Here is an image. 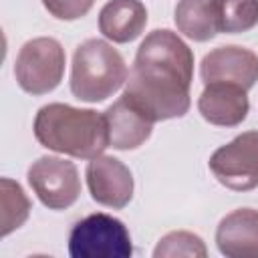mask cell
I'll list each match as a JSON object with an SVG mask.
<instances>
[{"label":"cell","mask_w":258,"mask_h":258,"mask_svg":"<svg viewBox=\"0 0 258 258\" xmlns=\"http://www.w3.org/2000/svg\"><path fill=\"white\" fill-rule=\"evenodd\" d=\"M32 129L42 147L79 159H93L109 147L105 115L93 109L48 103L38 109Z\"/></svg>","instance_id":"7a4b0ae2"},{"label":"cell","mask_w":258,"mask_h":258,"mask_svg":"<svg viewBox=\"0 0 258 258\" xmlns=\"http://www.w3.org/2000/svg\"><path fill=\"white\" fill-rule=\"evenodd\" d=\"M200 77L204 85L232 83L248 91L258 83V54L236 44L218 46L202 58Z\"/></svg>","instance_id":"9c48e42d"},{"label":"cell","mask_w":258,"mask_h":258,"mask_svg":"<svg viewBox=\"0 0 258 258\" xmlns=\"http://www.w3.org/2000/svg\"><path fill=\"white\" fill-rule=\"evenodd\" d=\"M103 115L109 129V145L115 149H137L151 137L153 123L141 115L125 95H121Z\"/></svg>","instance_id":"7c38bea8"},{"label":"cell","mask_w":258,"mask_h":258,"mask_svg":"<svg viewBox=\"0 0 258 258\" xmlns=\"http://www.w3.org/2000/svg\"><path fill=\"white\" fill-rule=\"evenodd\" d=\"M218 30L238 34L258 24V0H214Z\"/></svg>","instance_id":"2e32d148"},{"label":"cell","mask_w":258,"mask_h":258,"mask_svg":"<svg viewBox=\"0 0 258 258\" xmlns=\"http://www.w3.org/2000/svg\"><path fill=\"white\" fill-rule=\"evenodd\" d=\"M194 52L171 30L149 32L137 48L125 97L151 123L183 117L189 111Z\"/></svg>","instance_id":"6da1fadb"},{"label":"cell","mask_w":258,"mask_h":258,"mask_svg":"<svg viewBox=\"0 0 258 258\" xmlns=\"http://www.w3.org/2000/svg\"><path fill=\"white\" fill-rule=\"evenodd\" d=\"M216 246L228 258H258V210L238 208L216 228Z\"/></svg>","instance_id":"8fae6325"},{"label":"cell","mask_w":258,"mask_h":258,"mask_svg":"<svg viewBox=\"0 0 258 258\" xmlns=\"http://www.w3.org/2000/svg\"><path fill=\"white\" fill-rule=\"evenodd\" d=\"M155 258H175V256H187V258H206L208 256V248L204 244V240L194 234V232H185V230H175L165 234L155 250H153Z\"/></svg>","instance_id":"e0dca14e"},{"label":"cell","mask_w":258,"mask_h":258,"mask_svg":"<svg viewBox=\"0 0 258 258\" xmlns=\"http://www.w3.org/2000/svg\"><path fill=\"white\" fill-rule=\"evenodd\" d=\"M28 183L48 210L71 208L81 194L77 165L56 155H42L28 167Z\"/></svg>","instance_id":"52a82bcc"},{"label":"cell","mask_w":258,"mask_h":258,"mask_svg":"<svg viewBox=\"0 0 258 258\" xmlns=\"http://www.w3.org/2000/svg\"><path fill=\"white\" fill-rule=\"evenodd\" d=\"M127 81V64L117 48L101 38L81 42L73 54L71 93L85 103H101Z\"/></svg>","instance_id":"3957f363"},{"label":"cell","mask_w":258,"mask_h":258,"mask_svg":"<svg viewBox=\"0 0 258 258\" xmlns=\"http://www.w3.org/2000/svg\"><path fill=\"white\" fill-rule=\"evenodd\" d=\"M30 214V200L24 189L10 177L0 181V234L2 238L18 230Z\"/></svg>","instance_id":"9a60e30c"},{"label":"cell","mask_w":258,"mask_h":258,"mask_svg":"<svg viewBox=\"0 0 258 258\" xmlns=\"http://www.w3.org/2000/svg\"><path fill=\"white\" fill-rule=\"evenodd\" d=\"M210 171L228 189L248 191L258 187V131H246L230 143L218 147L210 161Z\"/></svg>","instance_id":"8992f818"},{"label":"cell","mask_w":258,"mask_h":258,"mask_svg":"<svg viewBox=\"0 0 258 258\" xmlns=\"http://www.w3.org/2000/svg\"><path fill=\"white\" fill-rule=\"evenodd\" d=\"M147 24V8L141 0H109L99 12V30L117 44L135 40Z\"/></svg>","instance_id":"4fadbf2b"},{"label":"cell","mask_w":258,"mask_h":258,"mask_svg":"<svg viewBox=\"0 0 258 258\" xmlns=\"http://www.w3.org/2000/svg\"><path fill=\"white\" fill-rule=\"evenodd\" d=\"M95 0H42V6L58 20H77L89 14Z\"/></svg>","instance_id":"ac0fdd59"},{"label":"cell","mask_w":258,"mask_h":258,"mask_svg":"<svg viewBox=\"0 0 258 258\" xmlns=\"http://www.w3.org/2000/svg\"><path fill=\"white\" fill-rule=\"evenodd\" d=\"M173 20L177 30L196 42L212 40L220 32L214 0H179L175 4Z\"/></svg>","instance_id":"5bb4252c"},{"label":"cell","mask_w":258,"mask_h":258,"mask_svg":"<svg viewBox=\"0 0 258 258\" xmlns=\"http://www.w3.org/2000/svg\"><path fill=\"white\" fill-rule=\"evenodd\" d=\"M73 258H129L133 242L127 226L103 212L79 220L69 234Z\"/></svg>","instance_id":"277c9868"},{"label":"cell","mask_w":258,"mask_h":258,"mask_svg":"<svg viewBox=\"0 0 258 258\" xmlns=\"http://www.w3.org/2000/svg\"><path fill=\"white\" fill-rule=\"evenodd\" d=\"M85 177L91 198L101 206L121 210L133 198V175L129 167L113 155L101 153L93 157L87 165Z\"/></svg>","instance_id":"ba28073f"},{"label":"cell","mask_w":258,"mask_h":258,"mask_svg":"<svg viewBox=\"0 0 258 258\" xmlns=\"http://www.w3.org/2000/svg\"><path fill=\"white\" fill-rule=\"evenodd\" d=\"M246 89L232 83H208L198 99L200 115L218 127H236L248 115Z\"/></svg>","instance_id":"30bf717a"},{"label":"cell","mask_w":258,"mask_h":258,"mask_svg":"<svg viewBox=\"0 0 258 258\" xmlns=\"http://www.w3.org/2000/svg\"><path fill=\"white\" fill-rule=\"evenodd\" d=\"M64 48L52 36H38L22 44L14 62L18 87L30 95L54 91L64 75Z\"/></svg>","instance_id":"5b68a950"}]
</instances>
